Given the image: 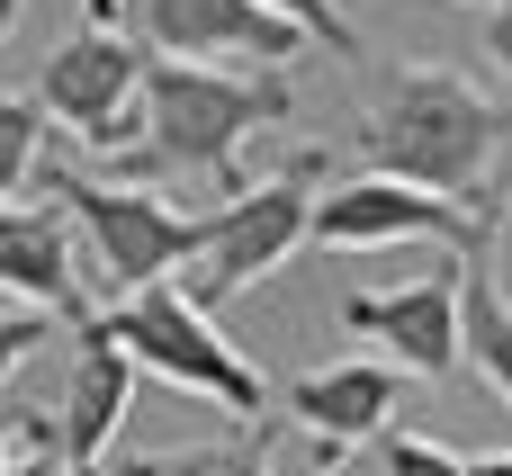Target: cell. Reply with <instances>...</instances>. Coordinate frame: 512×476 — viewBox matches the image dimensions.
Here are the masks:
<instances>
[{
    "instance_id": "2",
    "label": "cell",
    "mask_w": 512,
    "mask_h": 476,
    "mask_svg": "<svg viewBox=\"0 0 512 476\" xmlns=\"http://www.w3.org/2000/svg\"><path fill=\"white\" fill-rule=\"evenodd\" d=\"M297 90L288 72L270 81H243V72H198V63H153L144 54V99H135V153L144 171H171V180H216L225 198L243 189V144L261 126H288Z\"/></svg>"
},
{
    "instance_id": "17",
    "label": "cell",
    "mask_w": 512,
    "mask_h": 476,
    "mask_svg": "<svg viewBox=\"0 0 512 476\" xmlns=\"http://www.w3.org/2000/svg\"><path fill=\"white\" fill-rule=\"evenodd\" d=\"M0 476H63V450H54V414H27V441H18V459Z\"/></svg>"
},
{
    "instance_id": "11",
    "label": "cell",
    "mask_w": 512,
    "mask_h": 476,
    "mask_svg": "<svg viewBox=\"0 0 512 476\" xmlns=\"http://www.w3.org/2000/svg\"><path fill=\"white\" fill-rule=\"evenodd\" d=\"M135 405V360L99 333V315H81V342H72V387L54 405V450H63V476H99L117 423Z\"/></svg>"
},
{
    "instance_id": "14",
    "label": "cell",
    "mask_w": 512,
    "mask_h": 476,
    "mask_svg": "<svg viewBox=\"0 0 512 476\" xmlns=\"http://www.w3.org/2000/svg\"><path fill=\"white\" fill-rule=\"evenodd\" d=\"M36 135H45V117H36V99H0V207L27 189V171H36Z\"/></svg>"
},
{
    "instance_id": "10",
    "label": "cell",
    "mask_w": 512,
    "mask_h": 476,
    "mask_svg": "<svg viewBox=\"0 0 512 476\" xmlns=\"http://www.w3.org/2000/svg\"><path fill=\"white\" fill-rule=\"evenodd\" d=\"M396 405H405V378L387 360H333V369H306L288 387V423L315 432V468L333 476L360 441L396 432Z\"/></svg>"
},
{
    "instance_id": "13",
    "label": "cell",
    "mask_w": 512,
    "mask_h": 476,
    "mask_svg": "<svg viewBox=\"0 0 512 476\" xmlns=\"http://www.w3.org/2000/svg\"><path fill=\"white\" fill-rule=\"evenodd\" d=\"M459 360H477V378L512 396V306H504V279L477 261H459Z\"/></svg>"
},
{
    "instance_id": "25",
    "label": "cell",
    "mask_w": 512,
    "mask_h": 476,
    "mask_svg": "<svg viewBox=\"0 0 512 476\" xmlns=\"http://www.w3.org/2000/svg\"><path fill=\"white\" fill-rule=\"evenodd\" d=\"M486 9H495V0H486Z\"/></svg>"
},
{
    "instance_id": "16",
    "label": "cell",
    "mask_w": 512,
    "mask_h": 476,
    "mask_svg": "<svg viewBox=\"0 0 512 476\" xmlns=\"http://www.w3.org/2000/svg\"><path fill=\"white\" fill-rule=\"evenodd\" d=\"M387 441V476H459V450L423 441V432H378Z\"/></svg>"
},
{
    "instance_id": "12",
    "label": "cell",
    "mask_w": 512,
    "mask_h": 476,
    "mask_svg": "<svg viewBox=\"0 0 512 476\" xmlns=\"http://www.w3.org/2000/svg\"><path fill=\"white\" fill-rule=\"evenodd\" d=\"M0 297L18 315H72V324L90 315L81 306V243H72V225H63L54 198L0 207Z\"/></svg>"
},
{
    "instance_id": "3",
    "label": "cell",
    "mask_w": 512,
    "mask_h": 476,
    "mask_svg": "<svg viewBox=\"0 0 512 476\" xmlns=\"http://www.w3.org/2000/svg\"><path fill=\"white\" fill-rule=\"evenodd\" d=\"M27 180L63 207L72 243L90 252V279L117 288V297H135V288H153L162 270L198 261V225H207V216H180V207H162V198L135 189V180H81V171H63V162H36Z\"/></svg>"
},
{
    "instance_id": "5",
    "label": "cell",
    "mask_w": 512,
    "mask_h": 476,
    "mask_svg": "<svg viewBox=\"0 0 512 476\" xmlns=\"http://www.w3.org/2000/svg\"><path fill=\"white\" fill-rule=\"evenodd\" d=\"M306 216H315V162H288L279 180L261 189H234L207 225H198V279L180 288L198 315H216L225 297H243L252 279H270L297 243H306Z\"/></svg>"
},
{
    "instance_id": "22",
    "label": "cell",
    "mask_w": 512,
    "mask_h": 476,
    "mask_svg": "<svg viewBox=\"0 0 512 476\" xmlns=\"http://www.w3.org/2000/svg\"><path fill=\"white\" fill-rule=\"evenodd\" d=\"M459 476H512V459H504V450H486V459H459Z\"/></svg>"
},
{
    "instance_id": "20",
    "label": "cell",
    "mask_w": 512,
    "mask_h": 476,
    "mask_svg": "<svg viewBox=\"0 0 512 476\" xmlns=\"http://www.w3.org/2000/svg\"><path fill=\"white\" fill-rule=\"evenodd\" d=\"M216 476H270V423H261V450H225Z\"/></svg>"
},
{
    "instance_id": "8",
    "label": "cell",
    "mask_w": 512,
    "mask_h": 476,
    "mask_svg": "<svg viewBox=\"0 0 512 476\" xmlns=\"http://www.w3.org/2000/svg\"><path fill=\"white\" fill-rule=\"evenodd\" d=\"M306 234L333 243V252H378V243H450V252H477L495 234V216L450 207V198H423L405 180H351V189L315 198Z\"/></svg>"
},
{
    "instance_id": "24",
    "label": "cell",
    "mask_w": 512,
    "mask_h": 476,
    "mask_svg": "<svg viewBox=\"0 0 512 476\" xmlns=\"http://www.w3.org/2000/svg\"><path fill=\"white\" fill-rule=\"evenodd\" d=\"M18 9H27V0H0V36H9V27H18Z\"/></svg>"
},
{
    "instance_id": "1",
    "label": "cell",
    "mask_w": 512,
    "mask_h": 476,
    "mask_svg": "<svg viewBox=\"0 0 512 476\" xmlns=\"http://www.w3.org/2000/svg\"><path fill=\"white\" fill-rule=\"evenodd\" d=\"M369 180H405L423 198L477 207V189H495L504 171V90H477L459 72H405L369 126H360Z\"/></svg>"
},
{
    "instance_id": "15",
    "label": "cell",
    "mask_w": 512,
    "mask_h": 476,
    "mask_svg": "<svg viewBox=\"0 0 512 476\" xmlns=\"http://www.w3.org/2000/svg\"><path fill=\"white\" fill-rule=\"evenodd\" d=\"M252 9H270L279 27H297V36H315V45H333V54H351L360 36H351V18L333 9V0H252Z\"/></svg>"
},
{
    "instance_id": "7",
    "label": "cell",
    "mask_w": 512,
    "mask_h": 476,
    "mask_svg": "<svg viewBox=\"0 0 512 476\" xmlns=\"http://www.w3.org/2000/svg\"><path fill=\"white\" fill-rule=\"evenodd\" d=\"M135 99H144V45L108 36V27H81L36 72V117H63L90 153L135 144Z\"/></svg>"
},
{
    "instance_id": "18",
    "label": "cell",
    "mask_w": 512,
    "mask_h": 476,
    "mask_svg": "<svg viewBox=\"0 0 512 476\" xmlns=\"http://www.w3.org/2000/svg\"><path fill=\"white\" fill-rule=\"evenodd\" d=\"M225 450H153V459H117V476H216Z\"/></svg>"
},
{
    "instance_id": "4",
    "label": "cell",
    "mask_w": 512,
    "mask_h": 476,
    "mask_svg": "<svg viewBox=\"0 0 512 476\" xmlns=\"http://www.w3.org/2000/svg\"><path fill=\"white\" fill-rule=\"evenodd\" d=\"M99 333H108L135 369H153V378H171V387H189V396H216L234 423H261V414H270L261 369H252V360L216 333V315H198L171 279H153V288L117 297V306L99 315Z\"/></svg>"
},
{
    "instance_id": "9",
    "label": "cell",
    "mask_w": 512,
    "mask_h": 476,
    "mask_svg": "<svg viewBox=\"0 0 512 476\" xmlns=\"http://www.w3.org/2000/svg\"><path fill=\"white\" fill-rule=\"evenodd\" d=\"M342 324L369 333V342H387L396 378H450L459 369V261H441V270H423L414 288H387V297L360 288L342 306Z\"/></svg>"
},
{
    "instance_id": "23",
    "label": "cell",
    "mask_w": 512,
    "mask_h": 476,
    "mask_svg": "<svg viewBox=\"0 0 512 476\" xmlns=\"http://www.w3.org/2000/svg\"><path fill=\"white\" fill-rule=\"evenodd\" d=\"M108 18H117V0H90V27H108Z\"/></svg>"
},
{
    "instance_id": "6",
    "label": "cell",
    "mask_w": 512,
    "mask_h": 476,
    "mask_svg": "<svg viewBox=\"0 0 512 476\" xmlns=\"http://www.w3.org/2000/svg\"><path fill=\"white\" fill-rule=\"evenodd\" d=\"M117 9H126V36L153 63L270 81V72H288V54H306V36L279 27L270 9H252V0H117Z\"/></svg>"
},
{
    "instance_id": "19",
    "label": "cell",
    "mask_w": 512,
    "mask_h": 476,
    "mask_svg": "<svg viewBox=\"0 0 512 476\" xmlns=\"http://www.w3.org/2000/svg\"><path fill=\"white\" fill-rule=\"evenodd\" d=\"M36 342H45V315H18V306H9V315H0V378H9Z\"/></svg>"
},
{
    "instance_id": "21",
    "label": "cell",
    "mask_w": 512,
    "mask_h": 476,
    "mask_svg": "<svg viewBox=\"0 0 512 476\" xmlns=\"http://www.w3.org/2000/svg\"><path fill=\"white\" fill-rule=\"evenodd\" d=\"M18 441H27V414H0V468L18 459Z\"/></svg>"
}]
</instances>
